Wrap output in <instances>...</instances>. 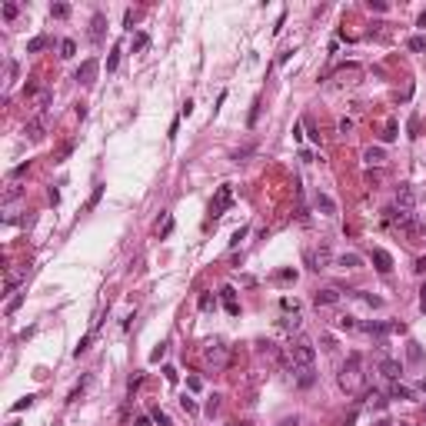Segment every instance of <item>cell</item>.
Wrapping results in <instances>:
<instances>
[{
	"mask_svg": "<svg viewBox=\"0 0 426 426\" xmlns=\"http://www.w3.org/2000/svg\"><path fill=\"white\" fill-rule=\"evenodd\" d=\"M340 386L346 389V393H363V386H366V373H363V360L353 353L350 360L340 366Z\"/></svg>",
	"mask_w": 426,
	"mask_h": 426,
	"instance_id": "6da1fadb",
	"label": "cell"
},
{
	"mask_svg": "<svg viewBox=\"0 0 426 426\" xmlns=\"http://www.w3.org/2000/svg\"><path fill=\"white\" fill-rule=\"evenodd\" d=\"M203 360L210 363V366L220 370V366H226V360H230V346H226L223 340H210V343L203 346Z\"/></svg>",
	"mask_w": 426,
	"mask_h": 426,
	"instance_id": "7a4b0ae2",
	"label": "cell"
},
{
	"mask_svg": "<svg viewBox=\"0 0 426 426\" xmlns=\"http://www.w3.org/2000/svg\"><path fill=\"white\" fill-rule=\"evenodd\" d=\"M290 360H293V366H313V360H316V350H313V343H306V340H297L293 346H290Z\"/></svg>",
	"mask_w": 426,
	"mask_h": 426,
	"instance_id": "3957f363",
	"label": "cell"
},
{
	"mask_svg": "<svg viewBox=\"0 0 426 426\" xmlns=\"http://www.w3.org/2000/svg\"><path fill=\"white\" fill-rule=\"evenodd\" d=\"M416 206V190L409 183H400L396 186V210H403V213H409Z\"/></svg>",
	"mask_w": 426,
	"mask_h": 426,
	"instance_id": "277c9868",
	"label": "cell"
},
{
	"mask_svg": "<svg viewBox=\"0 0 426 426\" xmlns=\"http://www.w3.org/2000/svg\"><path fill=\"white\" fill-rule=\"evenodd\" d=\"M230 200H233V190H230V183H223L220 190H217V200L210 203V213H213V217H220L223 210L230 206Z\"/></svg>",
	"mask_w": 426,
	"mask_h": 426,
	"instance_id": "5b68a950",
	"label": "cell"
},
{
	"mask_svg": "<svg viewBox=\"0 0 426 426\" xmlns=\"http://www.w3.org/2000/svg\"><path fill=\"white\" fill-rule=\"evenodd\" d=\"M306 260H310V266H313V270H326V266H330V260H333V253H330V246H320V250H310V253H306Z\"/></svg>",
	"mask_w": 426,
	"mask_h": 426,
	"instance_id": "8992f818",
	"label": "cell"
},
{
	"mask_svg": "<svg viewBox=\"0 0 426 426\" xmlns=\"http://www.w3.org/2000/svg\"><path fill=\"white\" fill-rule=\"evenodd\" d=\"M97 70H100V63H97V60H83V63H80V70H77V80H80V83H93V77H97Z\"/></svg>",
	"mask_w": 426,
	"mask_h": 426,
	"instance_id": "52a82bcc",
	"label": "cell"
},
{
	"mask_svg": "<svg viewBox=\"0 0 426 426\" xmlns=\"http://www.w3.org/2000/svg\"><path fill=\"white\" fill-rule=\"evenodd\" d=\"M23 133H27V137H30L34 143H37V140H43V133H47V120H43V117H37V120H30V123L23 127Z\"/></svg>",
	"mask_w": 426,
	"mask_h": 426,
	"instance_id": "ba28073f",
	"label": "cell"
},
{
	"mask_svg": "<svg viewBox=\"0 0 426 426\" xmlns=\"http://www.w3.org/2000/svg\"><path fill=\"white\" fill-rule=\"evenodd\" d=\"M380 373H383L386 380H393V383H396V380H400V373H403V366H400L396 360H389V356H383V360H380Z\"/></svg>",
	"mask_w": 426,
	"mask_h": 426,
	"instance_id": "9c48e42d",
	"label": "cell"
},
{
	"mask_svg": "<svg viewBox=\"0 0 426 426\" xmlns=\"http://www.w3.org/2000/svg\"><path fill=\"white\" fill-rule=\"evenodd\" d=\"M220 297H223V306H226V313H230V316L240 313V303H237V290H233V286H223Z\"/></svg>",
	"mask_w": 426,
	"mask_h": 426,
	"instance_id": "30bf717a",
	"label": "cell"
},
{
	"mask_svg": "<svg viewBox=\"0 0 426 426\" xmlns=\"http://www.w3.org/2000/svg\"><path fill=\"white\" fill-rule=\"evenodd\" d=\"M316 210H320V213H323V217H336V203H333V197H330V193H316Z\"/></svg>",
	"mask_w": 426,
	"mask_h": 426,
	"instance_id": "8fae6325",
	"label": "cell"
},
{
	"mask_svg": "<svg viewBox=\"0 0 426 426\" xmlns=\"http://www.w3.org/2000/svg\"><path fill=\"white\" fill-rule=\"evenodd\" d=\"M363 160H366L370 167H383V163H386V150H383V147H366Z\"/></svg>",
	"mask_w": 426,
	"mask_h": 426,
	"instance_id": "7c38bea8",
	"label": "cell"
},
{
	"mask_svg": "<svg viewBox=\"0 0 426 426\" xmlns=\"http://www.w3.org/2000/svg\"><path fill=\"white\" fill-rule=\"evenodd\" d=\"M313 303L316 306H333V303H340V293H336V290H316Z\"/></svg>",
	"mask_w": 426,
	"mask_h": 426,
	"instance_id": "4fadbf2b",
	"label": "cell"
},
{
	"mask_svg": "<svg viewBox=\"0 0 426 426\" xmlns=\"http://www.w3.org/2000/svg\"><path fill=\"white\" fill-rule=\"evenodd\" d=\"M373 263H376L380 273H389V270H393V257H389L386 250H373Z\"/></svg>",
	"mask_w": 426,
	"mask_h": 426,
	"instance_id": "5bb4252c",
	"label": "cell"
},
{
	"mask_svg": "<svg viewBox=\"0 0 426 426\" xmlns=\"http://www.w3.org/2000/svg\"><path fill=\"white\" fill-rule=\"evenodd\" d=\"M389 396H393V400H413V389L403 386V383L396 380V383H393V389H389Z\"/></svg>",
	"mask_w": 426,
	"mask_h": 426,
	"instance_id": "9a60e30c",
	"label": "cell"
},
{
	"mask_svg": "<svg viewBox=\"0 0 426 426\" xmlns=\"http://www.w3.org/2000/svg\"><path fill=\"white\" fill-rule=\"evenodd\" d=\"M103 23H107V20H103V14H97V17H93V23H90V37L93 40L103 37Z\"/></svg>",
	"mask_w": 426,
	"mask_h": 426,
	"instance_id": "2e32d148",
	"label": "cell"
},
{
	"mask_svg": "<svg viewBox=\"0 0 426 426\" xmlns=\"http://www.w3.org/2000/svg\"><path fill=\"white\" fill-rule=\"evenodd\" d=\"M313 380H316V376H313V370H310V366H303V370H300V376H297V383H300L303 389L313 386Z\"/></svg>",
	"mask_w": 426,
	"mask_h": 426,
	"instance_id": "e0dca14e",
	"label": "cell"
},
{
	"mask_svg": "<svg viewBox=\"0 0 426 426\" xmlns=\"http://www.w3.org/2000/svg\"><path fill=\"white\" fill-rule=\"evenodd\" d=\"M406 360H409V363H420V360H423V350H420V343H409V346H406Z\"/></svg>",
	"mask_w": 426,
	"mask_h": 426,
	"instance_id": "ac0fdd59",
	"label": "cell"
},
{
	"mask_svg": "<svg viewBox=\"0 0 426 426\" xmlns=\"http://www.w3.org/2000/svg\"><path fill=\"white\" fill-rule=\"evenodd\" d=\"M43 47H47V37H34L30 43H27V54H40Z\"/></svg>",
	"mask_w": 426,
	"mask_h": 426,
	"instance_id": "d6986e66",
	"label": "cell"
},
{
	"mask_svg": "<svg viewBox=\"0 0 426 426\" xmlns=\"http://www.w3.org/2000/svg\"><path fill=\"white\" fill-rule=\"evenodd\" d=\"M74 54H77L74 40H60V57H74Z\"/></svg>",
	"mask_w": 426,
	"mask_h": 426,
	"instance_id": "ffe728a7",
	"label": "cell"
},
{
	"mask_svg": "<svg viewBox=\"0 0 426 426\" xmlns=\"http://www.w3.org/2000/svg\"><path fill=\"white\" fill-rule=\"evenodd\" d=\"M366 400H370V406H376V409H386V400H383V396H380L376 389H373V393H366Z\"/></svg>",
	"mask_w": 426,
	"mask_h": 426,
	"instance_id": "44dd1931",
	"label": "cell"
},
{
	"mask_svg": "<svg viewBox=\"0 0 426 426\" xmlns=\"http://www.w3.org/2000/svg\"><path fill=\"white\" fill-rule=\"evenodd\" d=\"M409 50H413V54H423L426 50V37H409Z\"/></svg>",
	"mask_w": 426,
	"mask_h": 426,
	"instance_id": "7402d4cb",
	"label": "cell"
},
{
	"mask_svg": "<svg viewBox=\"0 0 426 426\" xmlns=\"http://www.w3.org/2000/svg\"><path fill=\"white\" fill-rule=\"evenodd\" d=\"M20 280H23V270H20V273H10V277H7V293H14V290H17V286H20Z\"/></svg>",
	"mask_w": 426,
	"mask_h": 426,
	"instance_id": "603a6c76",
	"label": "cell"
},
{
	"mask_svg": "<svg viewBox=\"0 0 426 426\" xmlns=\"http://www.w3.org/2000/svg\"><path fill=\"white\" fill-rule=\"evenodd\" d=\"M34 400H37V396H30V393H27L23 400H17V403H14V413H20V409H30V406H34Z\"/></svg>",
	"mask_w": 426,
	"mask_h": 426,
	"instance_id": "cb8c5ba5",
	"label": "cell"
},
{
	"mask_svg": "<svg viewBox=\"0 0 426 426\" xmlns=\"http://www.w3.org/2000/svg\"><path fill=\"white\" fill-rule=\"evenodd\" d=\"M360 263H363V260L356 257V253H343V257H340V266H360Z\"/></svg>",
	"mask_w": 426,
	"mask_h": 426,
	"instance_id": "d4e9b609",
	"label": "cell"
},
{
	"mask_svg": "<svg viewBox=\"0 0 426 426\" xmlns=\"http://www.w3.org/2000/svg\"><path fill=\"white\" fill-rule=\"evenodd\" d=\"M180 406H183V413H190V416H197V403H193V400H190V396H183V400H180Z\"/></svg>",
	"mask_w": 426,
	"mask_h": 426,
	"instance_id": "484cf974",
	"label": "cell"
},
{
	"mask_svg": "<svg viewBox=\"0 0 426 426\" xmlns=\"http://www.w3.org/2000/svg\"><path fill=\"white\" fill-rule=\"evenodd\" d=\"M280 326H283V330H300V316H297V313H293V316H286V320H283Z\"/></svg>",
	"mask_w": 426,
	"mask_h": 426,
	"instance_id": "4316f807",
	"label": "cell"
},
{
	"mask_svg": "<svg viewBox=\"0 0 426 426\" xmlns=\"http://www.w3.org/2000/svg\"><path fill=\"white\" fill-rule=\"evenodd\" d=\"M50 14H54V17H67V14H70V7H67V3H54V7H50Z\"/></svg>",
	"mask_w": 426,
	"mask_h": 426,
	"instance_id": "83f0119b",
	"label": "cell"
},
{
	"mask_svg": "<svg viewBox=\"0 0 426 426\" xmlns=\"http://www.w3.org/2000/svg\"><path fill=\"white\" fill-rule=\"evenodd\" d=\"M217 409H220V396H217V393H213V396H210V400H206V413H210V416H213V413H217Z\"/></svg>",
	"mask_w": 426,
	"mask_h": 426,
	"instance_id": "f1b7e54d",
	"label": "cell"
},
{
	"mask_svg": "<svg viewBox=\"0 0 426 426\" xmlns=\"http://www.w3.org/2000/svg\"><path fill=\"white\" fill-rule=\"evenodd\" d=\"M90 350V336H83L80 343H77V350H74V356H83V353Z\"/></svg>",
	"mask_w": 426,
	"mask_h": 426,
	"instance_id": "f546056e",
	"label": "cell"
},
{
	"mask_svg": "<svg viewBox=\"0 0 426 426\" xmlns=\"http://www.w3.org/2000/svg\"><path fill=\"white\" fill-rule=\"evenodd\" d=\"M117 63H120V47H113L110 60H107V70H117Z\"/></svg>",
	"mask_w": 426,
	"mask_h": 426,
	"instance_id": "4dcf8cb0",
	"label": "cell"
},
{
	"mask_svg": "<svg viewBox=\"0 0 426 426\" xmlns=\"http://www.w3.org/2000/svg\"><path fill=\"white\" fill-rule=\"evenodd\" d=\"M257 120H260V97L253 100V110H250V127H257Z\"/></svg>",
	"mask_w": 426,
	"mask_h": 426,
	"instance_id": "1f68e13d",
	"label": "cell"
},
{
	"mask_svg": "<svg viewBox=\"0 0 426 426\" xmlns=\"http://www.w3.org/2000/svg\"><path fill=\"white\" fill-rule=\"evenodd\" d=\"M17 10H20L17 3H3V17H7V20H14V17H17Z\"/></svg>",
	"mask_w": 426,
	"mask_h": 426,
	"instance_id": "d6a6232c",
	"label": "cell"
},
{
	"mask_svg": "<svg viewBox=\"0 0 426 426\" xmlns=\"http://www.w3.org/2000/svg\"><path fill=\"white\" fill-rule=\"evenodd\" d=\"M20 193H23L20 186H10V190H7V197H3V203H14V200H17Z\"/></svg>",
	"mask_w": 426,
	"mask_h": 426,
	"instance_id": "836d02e7",
	"label": "cell"
},
{
	"mask_svg": "<svg viewBox=\"0 0 426 426\" xmlns=\"http://www.w3.org/2000/svg\"><path fill=\"white\" fill-rule=\"evenodd\" d=\"M23 93L30 97V93H37V77H27V83H23Z\"/></svg>",
	"mask_w": 426,
	"mask_h": 426,
	"instance_id": "e575fe53",
	"label": "cell"
},
{
	"mask_svg": "<svg viewBox=\"0 0 426 426\" xmlns=\"http://www.w3.org/2000/svg\"><path fill=\"white\" fill-rule=\"evenodd\" d=\"M153 420H157L160 426H170V416L163 413V409H153Z\"/></svg>",
	"mask_w": 426,
	"mask_h": 426,
	"instance_id": "d590c367",
	"label": "cell"
},
{
	"mask_svg": "<svg viewBox=\"0 0 426 426\" xmlns=\"http://www.w3.org/2000/svg\"><path fill=\"white\" fill-rule=\"evenodd\" d=\"M383 140H396V123H386V130H383Z\"/></svg>",
	"mask_w": 426,
	"mask_h": 426,
	"instance_id": "8d00e7d4",
	"label": "cell"
},
{
	"mask_svg": "<svg viewBox=\"0 0 426 426\" xmlns=\"http://www.w3.org/2000/svg\"><path fill=\"white\" fill-rule=\"evenodd\" d=\"M143 47H147V34H137L133 37V50H143Z\"/></svg>",
	"mask_w": 426,
	"mask_h": 426,
	"instance_id": "74e56055",
	"label": "cell"
},
{
	"mask_svg": "<svg viewBox=\"0 0 426 426\" xmlns=\"http://www.w3.org/2000/svg\"><path fill=\"white\" fill-rule=\"evenodd\" d=\"M163 353H167V343H160V346H157V350L150 353V360H153V363H157V360H163Z\"/></svg>",
	"mask_w": 426,
	"mask_h": 426,
	"instance_id": "f35d334b",
	"label": "cell"
},
{
	"mask_svg": "<svg viewBox=\"0 0 426 426\" xmlns=\"http://www.w3.org/2000/svg\"><path fill=\"white\" fill-rule=\"evenodd\" d=\"M336 323H340V326H343V330H353V326H356V323H353V316H340V320H336Z\"/></svg>",
	"mask_w": 426,
	"mask_h": 426,
	"instance_id": "ab89813d",
	"label": "cell"
},
{
	"mask_svg": "<svg viewBox=\"0 0 426 426\" xmlns=\"http://www.w3.org/2000/svg\"><path fill=\"white\" fill-rule=\"evenodd\" d=\"M100 193H103V186L97 183V186H93V197H90V206H97V203H100Z\"/></svg>",
	"mask_w": 426,
	"mask_h": 426,
	"instance_id": "60d3db41",
	"label": "cell"
},
{
	"mask_svg": "<svg viewBox=\"0 0 426 426\" xmlns=\"http://www.w3.org/2000/svg\"><path fill=\"white\" fill-rule=\"evenodd\" d=\"M243 237H246V226H240V230H237V233H233V240H230V246H237V243H240Z\"/></svg>",
	"mask_w": 426,
	"mask_h": 426,
	"instance_id": "b9f144b4",
	"label": "cell"
},
{
	"mask_svg": "<svg viewBox=\"0 0 426 426\" xmlns=\"http://www.w3.org/2000/svg\"><path fill=\"white\" fill-rule=\"evenodd\" d=\"M277 280H297V270H280Z\"/></svg>",
	"mask_w": 426,
	"mask_h": 426,
	"instance_id": "7bdbcfd3",
	"label": "cell"
},
{
	"mask_svg": "<svg viewBox=\"0 0 426 426\" xmlns=\"http://www.w3.org/2000/svg\"><path fill=\"white\" fill-rule=\"evenodd\" d=\"M210 306H213V297L203 293V297H200V310H210Z\"/></svg>",
	"mask_w": 426,
	"mask_h": 426,
	"instance_id": "ee69618b",
	"label": "cell"
},
{
	"mask_svg": "<svg viewBox=\"0 0 426 426\" xmlns=\"http://www.w3.org/2000/svg\"><path fill=\"white\" fill-rule=\"evenodd\" d=\"M370 10H376V14H383V10H386V3H383V0H370Z\"/></svg>",
	"mask_w": 426,
	"mask_h": 426,
	"instance_id": "f6af8a7d",
	"label": "cell"
},
{
	"mask_svg": "<svg viewBox=\"0 0 426 426\" xmlns=\"http://www.w3.org/2000/svg\"><path fill=\"white\" fill-rule=\"evenodd\" d=\"M186 386H190V389H193V393H197V389L203 386V383H200V376H190V380H186Z\"/></svg>",
	"mask_w": 426,
	"mask_h": 426,
	"instance_id": "bcb514c9",
	"label": "cell"
},
{
	"mask_svg": "<svg viewBox=\"0 0 426 426\" xmlns=\"http://www.w3.org/2000/svg\"><path fill=\"white\" fill-rule=\"evenodd\" d=\"M20 303H23V297H14V300H10V303H7V313H14V310H17Z\"/></svg>",
	"mask_w": 426,
	"mask_h": 426,
	"instance_id": "7dc6e473",
	"label": "cell"
},
{
	"mask_svg": "<svg viewBox=\"0 0 426 426\" xmlns=\"http://www.w3.org/2000/svg\"><path fill=\"white\" fill-rule=\"evenodd\" d=\"M353 130V120H340V133H350Z\"/></svg>",
	"mask_w": 426,
	"mask_h": 426,
	"instance_id": "c3c4849f",
	"label": "cell"
},
{
	"mask_svg": "<svg viewBox=\"0 0 426 426\" xmlns=\"http://www.w3.org/2000/svg\"><path fill=\"white\" fill-rule=\"evenodd\" d=\"M133 20H137V14H133V10H127V14H123V23H127V27H133Z\"/></svg>",
	"mask_w": 426,
	"mask_h": 426,
	"instance_id": "681fc988",
	"label": "cell"
},
{
	"mask_svg": "<svg viewBox=\"0 0 426 426\" xmlns=\"http://www.w3.org/2000/svg\"><path fill=\"white\" fill-rule=\"evenodd\" d=\"M416 273H426V257L416 260Z\"/></svg>",
	"mask_w": 426,
	"mask_h": 426,
	"instance_id": "f907efd6",
	"label": "cell"
},
{
	"mask_svg": "<svg viewBox=\"0 0 426 426\" xmlns=\"http://www.w3.org/2000/svg\"><path fill=\"white\" fill-rule=\"evenodd\" d=\"M420 306H423V313H426V283H423V290H420Z\"/></svg>",
	"mask_w": 426,
	"mask_h": 426,
	"instance_id": "816d5d0a",
	"label": "cell"
},
{
	"mask_svg": "<svg viewBox=\"0 0 426 426\" xmlns=\"http://www.w3.org/2000/svg\"><path fill=\"white\" fill-rule=\"evenodd\" d=\"M137 426H150V416H137Z\"/></svg>",
	"mask_w": 426,
	"mask_h": 426,
	"instance_id": "f5cc1de1",
	"label": "cell"
},
{
	"mask_svg": "<svg viewBox=\"0 0 426 426\" xmlns=\"http://www.w3.org/2000/svg\"><path fill=\"white\" fill-rule=\"evenodd\" d=\"M420 27H426V10H423V14H420Z\"/></svg>",
	"mask_w": 426,
	"mask_h": 426,
	"instance_id": "db71d44e",
	"label": "cell"
},
{
	"mask_svg": "<svg viewBox=\"0 0 426 426\" xmlns=\"http://www.w3.org/2000/svg\"><path fill=\"white\" fill-rule=\"evenodd\" d=\"M373 426H389V423H386V420H380V423H373Z\"/></svg>",
	"mask_w": 426,
	"mask_h": 426,
	"instance_id": "11a10c76",
	"label": "cell"
},
{
	"mask_svg": "<svg viewBox=\"0 0 426 426\" xmlns=\"http://www.w3.org/2000/svg\"><path fill=\"white\" fill-rule=\"evenodd\" d=\"M420 389H423V393H426V380H423V383H420Z\"/></svg>",
	"mask_w": 426,
	"mask_h": 426,
	"instance_id": "9f6ffc18",
	"label": "cell"
},
{
	"mask_svg": "<svg viewBox=\"0 0 426 426\" xmlns=\"http://www.w3.org/2000/svg\"><path fill=\"white\" fill-rule=\"evenodd\" d=\"M230 426H246V423H230Z\"/></svg>",
	"mask_w": 426,
	"mask_h": 426,
	"instance_id": "6f0895ef",
	"label": "cell"
}]
</instances>
